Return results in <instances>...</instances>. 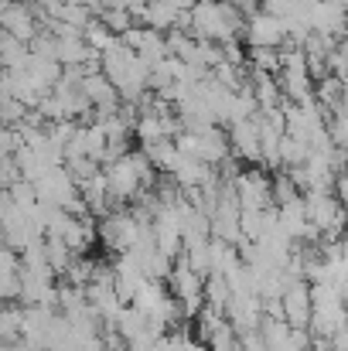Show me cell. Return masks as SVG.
Segmentation results:
<instances>
[{
	"label": "cell",
	"instance_id": "obj_1",
	"mask_svg": "<svg viewBox=\"0 0 348 351\" xmlns=\"http://www.w3.org/2000/svg\"><path fill=\"white\" fill-rule=\"evenodd\" d=\"M137 232H140V226L133 222V215H130L126 208H113L110 215L96 219V242H100L106 252H116V256H123V252L133 249Z\"/></svg>",
	"mask_w": 348,
	"mask_h": 351
},
{
	"label": "cell",
	"instance_id": "obj_2",
	"mask_svg": "<svg viewBox=\"0 0 348 351\" xmlns=\"http://www.w3.org/2000/svg\"><path fill=\"white\" fill-rule=\"evenodd\" d=\"M232 191H235L239 212H266V208H273V202H270V174H263V171H239L232 178Z\"/></svg>",
	"mask_w": 348,
	"mask_h": 351
},
{
	"label": "cell",
	"instance_id": "obj_3",
	"mask_svg": "<svg viewBox=\"0 0 348 351\" xmlns=\"http://www.w3.org/2000/svg\"><path fill=\"white\" fill-rule=\"evenodd\" d=\"M239 41H246L249 48H280V41H283V21L256 10L253 17L242 21Z\"/></svg>",
	"mask_w": 348,
	"mask_h": 351
},
{
	"label": "cell",
	"instance_id": "obj_4",
	"mask_svg": "<svg viewBox=\"0 0 348 351\" xmlns=\"http://www.w3.org/2000/svg\"><path fill=\"white\" fill-rule=\"evenodd\" d=\"M280 311H283V324L294 331H304L311 321V287L304 280L287 283L280 293Z\"/></svg>",
	"mask_w": 348,
	"mask_h": 351
},
{
	"label": "cell",
	"instance_id": "obj_5",
	"mask_svg": "<svg viewBox=\"0 0 348 351\" xmlns=\"http://www.w3.org/2000/svg\"><path fill=\"white\" fill-rule=\"evenodd\" d=\"M308 27L318 34H328L335 41H345V3L342 0H318L308 7Z\"/></svg>",
	"mask_w": 348,
	"mask_h": 351
},
{
	"label": "cell",
	"instance_id": "obj_6",
	"mask_svg": "<svg viewBox=\"0 0 348 351\" xmlns=\"http://www.w3.org/2000/svg\"><path fill=\"white\" fill-rule=\"evenodd\" d=\"M0 31L10 34V38H17V41H24V45L38 34V21H34L27 0H7L0 7Z\"/></svg>",
	"mask_w": 348,
	"mask_h": 351
},
{
	"label": "cell",
	"instance_id": "obj_7",
	"mask_svg": "<svg viewBox=\"0 0 348 351\" xmlns=\"http://www.w3.org/2000/svg\"><path fill=\"white\" fill-rule=\"evenodd\" d=\"M314 99L328 110V113H345V82L335 75H325L314 82Z\"/></svg>",
	"mask_w": 348,
	"mask_h": 351
},
{
	"label": "cell",
	"instance_id": "obj_8",
	"mask_svg": "<svg viewBox=\"0 0 348 351\" xmlns=\"http://www.w3.org/2000/svg\"><path fill=\"white\" fill-rule=\"evenodd\" d=\"M133 55H137L143 65H150V69H154L157 62H164V58H167L164 34H161V31H150V27H140V41H137Z\"/></svg>",
	"mask_w": 348,
	"mask_h": 351
},
{
	"label": "cell",
	"instance_id": "obj_9",
	"mask_svg": "<svg viewBox=\"0 0 348 351\" xmlns=\"http://www.w3.org/2000/svg\"><path fill=\"white\" fill-rule=\"evenodd\" d=\"M308 140H301V136H280V143H277V157H280V171H287V167H301L304 160H308Z\"/></svg>",
	"mask_w": 348,
	"mask_h": 351
},
{
	"label": "cell",
	"instance_id": "obj_10",
	"mask_svg": "<svg viewBox=\"0 0 348 351\" xmlns=\"http://www.w3.org/2000/svg\"><path fill=\"white\" fill-rule=\"evenodd\" d=\"M246 69L277 75L280 72V51L277 48H246Z\"/></svg>",
	"mask_w": 348,
	"mask_h": 351
},
{
	"label": "cell",
	"instance_id": "obj_11",
	"mask_svg": "<svg viewBox=\"0 0 348 351\" xmlns=\"http://www.w3.org/2000/svg\"><path fill=\"white\" fill-rule=\"evenodd\" d=\"M21 321H24V307H0V341L17 345L21 341Z\"/></svg>",
	"mask_w": 348,
	"mask_h": 351
},
{
	"label": "cell",
	"instance_id": "obj_12",
	"mask_svg": "<svg viewBox=\"0 0 348 351\" xmlns=\"http://www.w3.org/2000/svg\"><path fill=\"white\" fill-rule=\"evenodd\" d=\"M82 41H86V45H89L96 55H103L106 48H113V45H116V34H110V31H106V27H103V24L93 17V21L82 27Z\"/></svg>",
	"mask_w": 348,
	"mask_h": 351
},
{
	"label": "cell",
	"instance_id": "obj_13",
	"mask_svg": "<svg viewBox=\"0 0 348 351\" xmlns=\"http://www.w3.org/2000/svg\"><path fill=\"white\" fill-rule=\"evenodd\" d=\"M222 89H229V93H239V89H246V82H249V75H246V69H235V65H216L212 72H209Z\"/></svg>",
	"mask_w": 348,
	"mask_h": 351
},
{
	"label": "cell",
	"instance_id": "obj_14",
	"mask_svg": "<svg viewBox=\"0 0 348 351\" xmlns=\"http://www.w3.org/2000/svg\"><path fill=\"white\" fill-rule=\"evenodd\" d=\"M62 167H65V174H69V181H72L76 188L86 184L89 178H96V174L103 171V167H100L96 160H89V157H72V160H65Z\"/></svg>",
	"mask_w": 348,
	"mask_h": 351
},
{
	"label": "cell",
	"instance_id": "obj_15",
	"mask_svg": "<svg viewBox=\"0 0 348 351\" xmlns=\"http://www.w3.org/2000/svg\"><path fill=\"white\" fill-rule=\"evenodd\" d=\"M27 117V110L17 103V99H3L0 103V126H7V130H17L21 123Z\"/></svg>",
	"mask_w": 348,
	"mask_h": 351
},
{
	"label": "cell",
	"instance_id": "obj_16",
	"mask_svg": "<svg viewBox=\"0 0 348 351\" xmlns=\"http://www.w3.org/2000/svg\"><path fill=\"white\" fill-rule=\"evenodd\" d=\"M219 51H222V62H226V65L246 69V45H242V41H222Z\"/></svg>",
	"mask_w": 348,
	"mask_h": 351
},
{
	"label": "cell",
	"instance_id": "obj_17",
	"mask_svg": "<svg viewBox=\"0 0 348 351\" xmlns=\"http://www.w3.org/2000/svg\"><path fill=\"white\" fill-rule=\"evenodd\" d=\"M259 10L270 17H287L290 14V0H259Z\"/></svg>",
	"mask_w": 348,
	"mask_h": 351
},
{
	"label": "cell",
	"instance_id": "obj_18",
	"mask_svg": "<svg viewBox=\"0 0 348 351\" xmlns=\"http://www.w3.org/2000/svg\"><path fill=\"white\" fill-rule=\"evenodd\" d=\"M0 72H3V62H0Z\"/></svg>",
	"mask_w": 348,
	"mask_h": 351
},
{
	"label": "cell",
	"instance_id": "obj_19",
	"mask_svg": "<svg viewBox=\"0 0 348 351\" xmlns=\"http://www.w3.org/2000/svg\"><path fill=\"white\" fill-rule=\"evenodd\" d=\"M3 3H7V0H0V7H3Z\"/></svg>",
	"mask_w": 348,
	"mask_h": 351
},
{
	"label": "cell",
	"instance_id": "obj_20",
	"mask_svg": "<svg viewBox=\"0 0 348 351\" xmlns=\"http://www.w3.org/2000/svg\"><path fill=\"white\" fill-rule=\"evenodd\" d=\"M0 307H3V304H0Z\"/></svg>",
	"mask_w": 348,
	"mask_h": 351
},
{
	"label": "cell",
	"instance_id": "obj_21",
	"mask_svg": "<svg viewBox=\"0 0 348 351\" xmlns=\"http://www.w3.org/2000/svg\"><path fill=\"white\" fill-rule=\"evenodd\" d=\"M342 3H345V0H342Z\"/></svg>",
	"mask_w": 348,
	"mask_h": 351
}]
</instances>
